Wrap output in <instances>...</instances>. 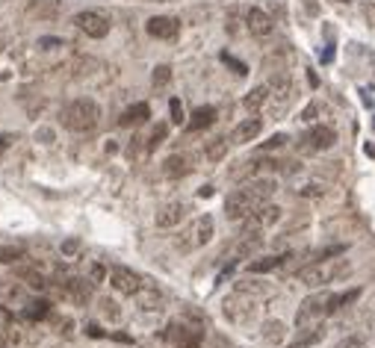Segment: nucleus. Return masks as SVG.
Segmentation results:
<instances>
[{
    "label": "nucleus",
    "mask_w": 375,
    "mask_h": 348,
    "mask_svg": "<svg viewBox=\"0 0 375 348\" xmlns=\"http://www.w3.org/2000/svg\"><path fill=\"white\" fill-rule=\"evenodd\" d=\"M110 286L115 292H122V295H136L145 286V281L139 275L133 272V268H127V266H113L110 268Z\"/></svg>",
    "instance_id": "0eeeda50"
},
{
    "label": "nucleus",
    "mask_w": 375,
    "mask_h": 348,
    "mask_svg": "<svg viewBox=\"0 0 375 348\" xmlns=\"http://www.w3.org/2000/svg\"><path fill=\"white\" fill-rule=\"evenodd\" d=\"M251 313H254V301L249 298V292L236 290V295L225 298V316H228L231 322H245Z\"/></svg>",
    "instance_id": "9d476101"
},
{
    "label": "nucleus",
    "mask_w": 375,
    "mask_h": 348,
    "mask_svg": "<svg viewBox=\"0 0 375 348\" xmlns=\"http://www.w3.org/2000/svg\"><path fill=\"white\" fill-rule=\"evenodd\" d=\"M74 24L80 27L89 38H104L113 30V18L101 12V9H83V12L74 15Z\"/></svg>",
    "instance_id": "423d86ee"
},
{
    "label": "nucleus",
    "mask_w": 375,
    "mask_h": 348,
    "mask_svg": "<svg viewBox=\"0 0 375 348\" xmlns=\"http://www.w3.org/2000/svg\"><path fill=\"white\" fill-rule=\"evenodd\" d=\"M145 30H148V36L166 38V42H169V38H174L177 33H181V21L172 18V15H154V18H148Z\"/></svg>",
    "instance_id": "9b49d317"
},
{
    "label": "nucleus",
    "mask_w": 375,
    "mask_h": 348,
    "mask_svg": "<svg viewBox=\"0 0 375 348\" xmlns=\"http://www.w3.org/2000/svg\"><path fill=\"white\" fill-rule=\"evenodd\" d=\"M59 334H71V319H62V322H59Z\"/></svg>",
    "instance_id": "ea45409f"
},
{
    "label": "nucleus",
    "mask_w": 375,
    "mask_h": 348,
    "mask_svg": "<svg viewBox=\"0 0 375 348\" xmlns=\"http://www.w3.org/2000/svg\"><path fill=\"white\" fill-rule=\"evenodd\" d=\"M213 121H216V109L213 106H198L190 115V124H186V127H190L192 133H198V130H204V127H210Z\"/></svg>",
    "instance_id": "5701e85b"
},
{
    "label": "nucleus",
    "mask_w": 375,
    "mask_h": 348,
    "mask_svg": "<svg viewBox=\"0 0 375 348\" xmlns=\"http://www.w3.org/2000/svg\"><path fill=\"white\" fill-rule=\"evenodd\" d=\"M148 118H151V106H148V104H133V106H127L122 113L118 124H122V127H136V124H145Z\"/></svg>",
    "instance_id": "f3484780"
},
{
    "label": "nucleus",
    "mask_w": 375,
    "mask_h": 348,
    "mask_svg": "<svg viewBox=\"0 0 375 348\" xmlns=\"http://www.w3.org/2000/svg\"><path fill=\"white\" fill-rule=\"evenodd\" d=\"M302 142H304L302 148H304V151H310V154H317V151H328V148H331L334 142H337V133H334L328 124H313L310 130L302 136Z\"/></svg>",
    "instance_id": "6e6552de"
},
{
    "label": "nucleus",
    "mask_w": 375,
    "mask_h": 348,
    "mask_svg": "<svg viewBox=\"0 0 375 348\" xmlns=\"http://www.w3.org/2000/svg\"><path fill=\"white\" fill-rule=\"evenodd\" d=\"M6 325H9V313L0 307V327H6Z\"/></svg>",
    "instance_id": "79ce46f5"
},
{
    "label": "nucleus",
    "mask_w": 375,
    "mask_h": 348,
    "mask_svg": "<svg viewBox=\"0 0 375 348\" xmlns=\"http://www.w3.org/2000/svg\"><path fill=\"white\" fill-rule=\"evenodd\" d=\"M190 172H192L190 156H183V154H172L169 160L163 163V174L166 177H183V174H190Z\"/></svg>",
    "instance_id": "412c9836"
},
{
    "label": "nucleus",
    "mask_w": 375,
    "mask_h": 348,
    "mask_svg": "<svg viewBox=\"0 0 375 348\" xmlns=\"http://www.w3.org/2000/svg\"><path fill=\"white\" fill-rule=\"evenodd\" d=\"M36 139H45V142H54V130H36Z\"/></svg>",
    "instance_id": "4c0bfd02"
},
{
    "label": "nucleus",
    "mask_w": 375,
    "mask_h": 348,
    "mask_svg": "<svg viewBox=\"0 0 375 348\" xmlns=\"http://www.w3.org/2000/svg\"><path fill=\"white\" fill-rule=\"evenodd\" d=\"M65 292L71 295L77 304H86L89 298H92V281H86V277H71V281L65 283Z\"/></svg>",
    "instance_id": "6ab92c4d"
},
{
    "label": "nucleus",
    "mask_w": 375,
    "mask_h": 348,
    "mask_svg": "<svg viewBox=\"0 0 375 348\" xmlns=\"http://www.w3.org/2000/svg\"><path fill=\"white\" fill-rule=\"evenodd\" d=\"M281 216H284V210H281V207L269 201V204H263L258 213H251L249 218H245V222H242V227H245V231H258V233H263L266 227L278 224V222H281Z\"/></svg>",
    "instance_id": "1a4fd4ad"
},
{
    "label": "nucleus",
    "mask_w": 375,
    "mask_h": 348,
    "mask_svg": "<svg viewBox=\"0 0 375 348\" xmlns=\"http://www.w3.org/2000/svg\"><path fill=\"white\" fill-rule=\"evenodd\" d=\"M148 3H160V0H148Z\"/></svg>",
    "instance_id": "37998d69"
},
{
    "label": "nucleus",
    "mask_w": 375,
    "mask_h": 348,
    "mask_svg": "<svg viewBox=\"0 0 375 348\" xmlns=\"http://www.w3.org/2000/svg\"><path fill=\"white\" fill-rule=\"evenodd\" d=\"M186 213H190V207L181 204V201H172V204H166V207H160V210H157L154 222H157V227L169 231V227H177V224L183 222Z\"/></svg>",
    "instance_id": "ddd939ff"
},
{
    "label": "nucleus",
    "mask_w": 375,
    "mask_h": 348,
    "mask_svg": "<svg viewBox=\"0 0 375 348\" xmlns=\"http://www.w3.org/2000/svg\"><path fill=\"white\" fill-rule=\"evenodd\" d=\"M331 316V292H313L299 304L295 310V325L308 327V325H319Z\"/></svg>",
    "instance_id": "20e7f679"
},
{
    "label": "nucleus",
    "mask_w": 375,
    "mask_h": 348,
    "mask_svg": "<svg viewBox=\"0 0 375 348\" xmlns=\"http://www.w3.org/2000/svg\"><path fill=\"white\" fill-rule=\"evenodd\" d=\"M47 307H51L47 301H33V304H27L24 316H27V319H45V316H47Z\"/></svg>",
    "instance_id": "c85d7f7f"
},
{
    "label": "nucleus",
    "mask_w": 375,
    "mask_h": 348,
    "mask_svg": "<svg viewBox=\"0 0 375 348\" xmlns=\"http://www.w3.org/2000/svg\"><path fill=\"white\" fill-rule=\"evenodd\" d=\"M363 18H367V24L375 27V0H363Z\"/></svg>",
    "instance_id": "72a5a7b5"
},
{
    "label": "nucleus",
    "mask_w": 375,
    "mask_h": 348,
    "mask_svg": "<svg viewBox=\"0 0 375 348\" xmlns=\"http://www.w3.org/2000/svg\"><path fill=\"white\" fill-rule=\"evenodd\" d=\"M313 115H317V106H308V109H304V113H302V118H304V121H310Z\"/></svg>",
    "instance_id": "a19ab883"
},
{
    "label": "nucleus",
    "mask_w": 375,
    "mask_h": 348,
    "mask_svg": "<svg viewBox=\"0 0 375 348\" xmlns=\"http://www.w3.org/2000/svg\"><path fill=\"white\" fill-rule=\"evenodd\" d=\"M62 124L71 133H92L95 127L101 124V106H98L92 97H77V101L65 106Z\"/></svg>",
    "instance_id": "7ed1b4c3"
},
{
    "label": "nucleus",
    "mask_w": 375,
    "mask_h": 348,
    "mask_svg": "<svg viewBox=\"0 0 375 348\" xmlns=\"http://www.w3.org/2000/svg\"><path fill=\"white\" fill-rule=\"evenodd\" d=\"M269 92H272V101L287 104L290 97H293V83H290V77H287V74H278V77H275V80L269 83Z\"/></svg>",
    "instance_id": "4be33fe9"
},
{
    "label": "nucleus",
    "mask_w": 375,
    "mask_h": 348,
    "mask_svg": "<svg viewBox=\"0 0 375 348\" xmlns=\"http://www.w3.org/2000/svg\"><path fill=\"white\" fill-rule=\"evenodd\" d=\"M101 313L106 316V319H113V322L122 319V313H118V304L110 301V298H101Z\"/></svg>",
    "instance_id": "7c9ffc66"
},
{
    "label": "nucleus",
    "mask_w": 375,
    "mask_h": 348,
    "mask_svg": "<svg viewBox=\"0 0 375 348\" xmlns=\"http://www.w3.org/2000/svg\"><path fill=\"white\" fill-rule=\"evenodd\" d=\"M166 136H169V124H157L151 136H148V151H154V148H160L166 142Z\"/></svg>",
    "instance_id": "cd10ccee"
},
{
    "label": "nucleus",
    "mask_w": 375,
    "mask_h": 348,
    "mask_svg": "<svg viewBox=\"0 0 375 348\" xmlns=\"http://www.w3.org/2000/svg\"><path fill=\"white\" fill-rule=\"evenodd\" d=\"M284 142H287V136H284V133H278V136H272L269 142H266V148H281Z\"/></svg>",
    "instance_id": "c9c22d12"
},
{
    "label": "nucleus",
    "mask_w": 375,
    "mask_h": 348,
    "mask_svg": "<svg viewBox=\"0 0 375 348\" xmlns=\"http://www.w3.org/2000/svg\"><path fill=\"white\" fill-rule=\"evenodd\" d=\"M349 272H352V263L346 257H328V260H317V263H308L304 268H299L295 277H299L302 283H308L310 290H319L325 283L343 281Z\"/></svg>",
    "instance_id": "f03ea898"
},
{
    "label": "nucleus",
    "mask_w": 375,
    "mask_h": 348,
    "mask_svg": "<svg viewBox=\"0 0 375 348\" xmlns=\"http://www.w3.org/2000/svg\"><path fill=\"white\" fill-rule=\"evenodd\" d=\"M169 113H172V124H183V121H186L183 104L177 101V97H172V101H169Z\"/></svg>",
    "instance_id": "c756f323"
},
{
    "label": "nucleus",
    "mask_w": 375,
    "mask_h": 348,
    "mask_svg": "<svg viewBox=\"0 0 375 348\" xmlns=\"http://www.w3.org/2000/svg\"><path fill=\"white\" fill-rule=\"evenodd\" d=\"M38 45H42V47H59L62 42H59V38H42V42H38Z\"/></svg>",
    "instance_id": "58836bf2"
},
{
    "label": "nucleus",
    "mask_w": 375,
    "mask_h": 348,
    "mask_svg": "<svg viewBox=\"0 0 375 348\" xmlns=\"http://www.w3.org/2000/svg\"><path fill=\"white\" fill-rule=\"evenodd\" d=\"M272 97V92H269V83H263V86H254L249 95L242 97V106L245 109H251V113H258V109H263L266 106V101Z\"/></svg>",
    "instance_id": "aec40b11"
},
{
    "label": "nucleus",
    "mask_w": 375,
    "mask_h": 348,
    "mask_svg": "<svg viewBox=\"0 0 375 348\" xmlns=\"http://www.w3.org/2000/svg\"><path fill=\"white\" fill-rule=\"evenodd\" d=\"M334 348H367V343H363L361 336H346V340H340Z\"/></svg>",
    "instance_id": "473e14b6"
},
{
    "label": "nucleus",
    "mask_w": 375,
    "mask_h": 348,
    "mask_svg": "<svg viewBox=\"0 0 375 348\" xmlns=\"http://www.w3.org/2000/svg\"><path fill=\"white\" fill-rule=\"evenodd\" d=\"M340 3H352V0H340Z\"/></svg>",
    "instance_id": "c03bdc74"
},
{
    "label": "nucleus",
    "mask_w": 375,
    "mask_h": 348,
    "mask_svg": "<svg viewBox=\"0 0 375 348\" xmlns=\"http://www.w3.org/2000/svg\"><path fill=\"white\" fill-rule=\"evenodd\" d=\"M77 251H80V240H65L62 242V254L65 257H74Z\"/></svg>",
    "instance_id": "f704fd0d"
},
{
    "label": "nucleus",
    "mask_w": 375,
    "mask_h": 348,
    "mask_svg": "<svg viewBox=\"0 0 375 348\" xmlns=\"http://www.w3.org/2000/svg\"><path fill=\"white\" fill-rule=\"evenodd\" d=\"M172 80V68L169 65H157L154 68V86H166Z\"/></svg>",
    "instance_id": "2f4dec72"
},
{
    "label": "nucleus",
    "mask_w": 375,
    "mask_h": 348,
    "mask_svg": "<svg viewBox=\"0 0 375 348\" xmlns=\"http://www.w3.org/2000/svg\"><path fill=\"white\" fill-rule=\"evenodd\" d=\"M284 260L287 257H260V260H254V263H249V272H254V275H260V272H272V268H278V266H284Z\"/></svg>",
    "instance_id": "a878e982"
},
{
    "label": "nucleus",
    "mask_w": 375,
    "mask_h": 348,
    "mask_svg": "<svg viewBox=\"0 0 375 348\" xmlns=\"http://www.w3.org/2000/svg\"><path fill=\"white\" fill-rule=\"evenodd\" d=\"M136 304H139V310H145V313H157V310H163L166 298L157 286H142V290L136 292Z\"/></svg>",
    "instance_id": "dca6fc26"
},
{
    "label": "nucleus",
    "mask_w": 375,
    "mask_h": 348,
    "mask_svg": "<svg viewBox=\"0 0 375 348\" xmlns=\"http://www.w3.org/2000/svg\"><path fill=\"white\" fill-rule=\"evenodd\" d=\"M325 334H328L325 322H319V325H308V327H299V331H295V336L287 343V348H313V345H319V343L325 340Z\"/></svg>",
    "instance_id": "f8f14e48"
},
{
    "label": "nucleus",
    "mask_w": 375,
    "mask_h": 348,
    "mask_svg": "<svg viewBox=\"0 0 375 348\" xmlns=\"http://www.w3.org/2000/svg\"><path fill=\"white\" fill-rule=\"evenodd\" d=\"M213 236H216V222H213V216L204 213L198 218H192V224L181 233L177 248H181V251H195V248H204L207 242L213 240Z\"/></svg>",
    "instance_id": "39448f33"
},
{
    "label": "nucleus",
    "mask_w": 375,
    "mask_h": 348,
    "mask_svg": "<svg viewBox=\"0 0 375 348\" xmlns=\"http://www.w3.org/2000/svg\"><path fill=\"white\" fill-rule=\"evenodd\" d=\"M245 27H249V33H251V36L263 38V36H269L272 30H275V21H272V18L263 12V9L251 6L249 12H245Z\"/></svg>",
    "instance_id": "2eb2a0df"
},
{
    "label": "nucleus",
    "mask_w": 375,
    "mask_h": 348,
    "mask_svg": "<svg viewBox=\"0 0 375 348\" xmlns=\"http://www.w3.org/2000/svg\"><path fill=\"white\" fill-rule=\"evenodd\" d=\"M295 192L302 198H322L328 192V183L319 181V177H302V181H295Z\"/></svg>",
    "instance_id": "a211bd4d"
},
{
    "label": "nucleus",
    "mask_w": 375,
    "mask_h": 348,
    "mask_svg": "<svg viewBox=\"0 0 375 348\" xmlns=\"http://www.w3.org/2000/svg\"><path fill=\"white\" fill-rule=\"evenodd\" d=\"M275 189H278V183H275L272 177H251L249 183H242L236 192L228 195V201H225V216H228L231 222H245L251 213H258L263 204L272 201Z\"/></svg>",
    "instance_id": "f257e3e1"
},
{
    "label": "nucleus",
    "mask_w": 375,
    "mask_h": 348,
    "mask_svg": "<svg viewBox=\"0 0 375 348\" xmlns=\"http://www.w3.org/2000/svg\"><path fill=\"white\" fill-rule=\"evenodd\" d=\"M260 130H263V118H242L240 124L234 127V133H231V142L234 145H249V142H254V139L260 136Z\"/></svg>",
    "instance_id": "4468645a"
},
{
    "label": "nucleus",
    "mask_w": 375,
    "mask_h": 348,
    "mask_svg": "<svg viewBox=\"0 0 375 348\" xmlns=\"http://www.w3.org/2000/svg\"><path fill=\"white\" fill-rule=\"evenodd\" d=\"M228 139H213V142H207V148H204V154H207V160L210 163H222L225 156H228Z\"/></svg>",
    "instance_id": "b1692460"
},
{
    "label": "nucleus",
    "mask_w": 375,
    "mask_h": 348,
    "mask_svg": "<svg viewBox=\"0 0 375 348\" xmlns=\"http://www.w3.org/2000/svg\"><path fill=\"white\" fill-rule=\"evenodd\" d=\"M24 260V248L21 245H0V266Z\"/></svg>",
    "instance_id": "bb28decb"
},
{
    "label": "nucleus",
    "mask_w": 375,
    "mask_h": 348,
    "mask_svg": "<svg viewBox=\"0 0 375 348\" xmlns=\"http://www.w3.org/2000/svg\"><path fill=\"white\" fill-rule=\"evenodd\" d=\"M284 334H287V327H284V322L278 319H269V322H263V340L266 343H284Z\"/></svg>",
    "instance_id": "393cba45"
},
{
    "label": "nucleus",
    "mask_w": 375,
    "mask_h": 348,
    "mask_svg": "<svg viewBox=\"0 0 375 348\" xmlns=\"http://www.w3.org/2000/svg\"><path fill=\"white\" fill-rule=\"evenodd\" d=\"M9 145H12V136H9V133H0V154H3Z\"/></svg>",
    "instance_id": "e433bc0d"
}]
</instances>
